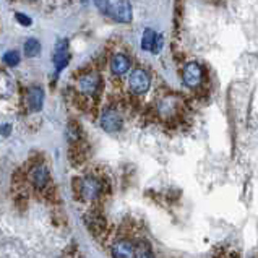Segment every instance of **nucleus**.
<instances>
[{
    "label": "nucleus",
    "mask_w": 258,
    "mask_h": 258,
    "mask_svg": "<svg viewBox=\"0 0 258 258\" xmlns=\"http://www.w3.org/2000/svg\"><path fill=\"white\" fill-rule=\"evenodd\" d=\"M109 15L115 21H119V23H130L132 17H134V12H132V5L128 0H119L114 5H110Z\"/></svg>",
    "instance_id": "6"
},
{
    "label": "nucleus",
    "mask_w": 258,
    "mask_h": 258,
    "mask_svg": "<svg viewBox=\"0 0 258 258\" xmlns=\"http://www.w3.org/2000/svg\"><path fill=\"white\" fill-rule=\"evenodd\" d=\"M20 54L17 52V50H9L5 55H4V62L9 65V67H17V65L20 63Z\"/></svg>",
    "instance_id": "16"
},
{
    "label": "nucleus",
    "mask_w": 258,
    "mask_h": 258,
    "mask_svg": "<svg viewBox=\"0 0 258 258\" xmlns=\"http://www.w3.org/2000/svg\"><path fill=\"white\" fill-rule=\"evenodd\" d=\"M135 258H156V256H154L151 247L148 245V242L140 240V242H137V255H135Z\"/></svg>",
    "instance_id": "15"
},
{
    "label": "nucleus",
    "mask_w": 258,
    "mask_h": 258,
    "mask_svg": "<svg viewBox=\"0 0 258 258\" xmlns=\"http://www.w3.org/2000/svg\"><path fill=\"white\" fill-rule=\"evenodd\" d=\"M25 55L26 57H36V55H39L41 52V44L38 39H34V38H29L26 42H25Z\"/></svg>",
    "instance_id": "14"
},
{
    "label": "nucleus",
    "mask_w": 258,
    "mask_h": 258,
    "mask_svg": "<svg viewBox=\"0 0 258 258\" xmlns=\"http://www.w3.org/2000/svg\"><path fill=\"white\" fill-rule=\"evenodd\" d=\"M99 123H101L102 130H106L107 134H117V132H120L123 127V119H122L119 110L109 107L101 114Z\"/></svg>",
    "instance_id": "3"
},
{
    "label": "nucleus",
    "mask_w": 258,
    "mask_h": 258,
    "mask_svg": "<svg viewBox=\"0 0 258 258\" xmlns=\"http://www.w3.org/2000/svg\"><path fill=\"white\" fill-rule=\"evenodd\" d=\"M54 65H55V72L60 73L69 63V41L67 39H60L57 42L55 50H54Z\"/></svg>",
    "instance_id": "8"
},
{
    "label": "nucleus",
    "mask_w": 258,
    "mask_h": 258,
    "mask_svg": "<svg viewBox=\"0 0 258 258\" xmlns=\"http://www.w3.org/2000/svg\"><path fill=\"white\" fill-rule=\"evenodd\" d=\"M151 86V77L150 73L145 69H135L132 70L130 77H128V90L134 94H145L148 93Z\"/></svg>",
    "instance_id": "2"
},
{
    "label": "nucleus",
    "mask_w": 258,
    "mask_h": 258,
    "mask_svg": "<svg viewBox=\"0 0 258 258\" xmlns=\"http://www.w3.org/2000/svg\"><path fill=\"white\" fill-rule=\"evenodd\" d=\"M99 86H101V78L98 73H86V75H83L82 78H80V82H78V88H80V91H82L83 94H96L99 90Z\"/></svg>",
    "instance_id": "9"
},
{
    "label": "nucleus",
    "mask_w": 258,
    "mask_h": 258,
    "mask_svg": "<svg viewBox=\"0 0 258 258\" xmlns=\"http://www.w3.org/2000/svg\"><path fill=\"white\" fill-rule=\"evenodd\" d=\"M13 93V80L4 70H0V98H9Z\"/></svg>",
    "instance_id": "12"
},
{
    "label": "nucleus",
    "mask_w": 258,
    "mask_h": 258,
    "mask_svg": "<svg viewBox=\"0 0 258 258\" xmlns=\"http://www.w3.org/2000/svg\"><path fill=\"white\" fill-rule=\"evenodd\" d=\"M15 18H17L18 23H21L23 26H31V23H33V20L29 17H26V15H23V13H17V15H15Z\"/></svg>",
    "instance_id": "20"
},
{
    "label": "nucleus",
    "mask_w": 258,
    "mask_h": 258,
    "mask_svg": "<svg viewBox=\"0 0 258 258\" xmlns=\"http://www.w3.org/2000/svg\"><path fill=\"white\" fill-rule=\"evenodd\" d=\"M10 130H12L10 125H2V127H0V134H2V135H9Z\"/></svg>",
    "instance_id": "21"
},
{
    "label": "nucleus",
    "mask_w": 258,
    "mask_h": 258,
    "mask_svg": "<svg viewBox=\"0 0 258 258\" xmlns=\"http://www.w3.org/2000/svg\"><path fill=\"white\" fill-rule=\"evenodd\" d=\"M182 80L188 88H198L203 82V67L198 62H188L182 72Z\"/></svg>",
    "instance_id": "4"
},
{
    "label": "nucleus",
    "mask_w": 258,
    "mask_h": 258,
    "mask_svg": "<svg viewBox=\"0 0 258 258\" xmlns=\"http://www.w3.org/2000/svg\"><path fill=\"white\" fill-rule=\"evenodd\" d=\"M94 5L101 13H109L110 10V0H94Z\"/></svg>",
    "instance_id": "18"
},
{
    "label": "nucleus",
    "mask_w": 258,
    "mask_h": 258,
    "mask_svg": "<svg viewBox=\"0 0 258 258\" xmlns=\"http://www.w3.org/2000/svg\"><path fill=\"white\" fill-rule=\"evenodd\" d=\"M75 187L78 190V197L83 198L86 202H93L96 198H99L102 194V183L99 179H96L93 175H86L83 179L75 180Z\"/></svg>",
    "instance_id": "1"
},
{
    "label": "nucleus",
    "mask_w": 258,
    "mask_h": 258,
    "mask_svg": "<svg viewBox=\"0 0 258 258\" xmlns=\"http://www.w3.org/2000/svg\"><path fill=\"white\" fill-rule=\"evenodd\" d=\"M67 138L70 140L72 143H77L80 140V128L77 127L75 123H70L67 128Z\"/></svg>",
    "instance_id": "17"
},
{
    "label": "nucleus",
    "mask_w": 258,
    "mask_h": 258,
    "mask_svg": "<svg viewBox=\"0 0 258 258\" xmlns=\"http://www.w3.org/2000/svg\"><path fill=\"white\" fill-rule=\"evenodd\" d=\"M130 70V58L125 54H115L110 58V72L115 77H122Z\"/></svg>",
    "instance_id": "11"
},
{
    "label": "nucleus",
    "mask_w": 258,
    "mask_h": 258,
    "mask_svg": "<svg viewBox=\"0 0 258 258\" xmlns=\"http://www.w3.org/2000/svg\"><path fill=\"white\" fill-rule=\"evenodd\" d=\"M112 258H135L137 255V242L130 239H119L110 247Z\"/></svg>",
    "instance_id": "5"
},
{
    "label": "nucleus",
    "mask_w": 258,
    "mask_h": 258,
    "mask_svg": "<svg viewBox=\"0 0 258 258\" xmlns=\"http://www.w3.org/2000/svg\"><path fill=\"white\" fill-rule=\"evenodd\" d=\"M26 104L28 109L31 112H38V110L42 109L44 104V91L41 86H33L29 88L28 93H26Z\"/></svg>",
    "instance_id": "10"
},
{
    "label": "nucleus",
    "mask_w": 258,
    "mask_h": 258,
    "mask_svg": "<svg viewBox=\"0 0 258 258\" xmlns=\"http://www.w3.org/2000/svg\"><path fill=\"white\" fill-rule=\"evenodd\" d=\"M154 41H156V33L153 29H145L143 36H142V49L143 50H148V52H153V47H154Z\"/></svg>",
    "instance_id": "13"
},
{
    "label": "nucleus",
    "mask_w": 258,
    "mask_h": 258,
    "mask_svg": "<svg viewBox=\"0 0 258 258\" xmlns=\"http://www.w3.org/2000/svg\"><path fill=\"white\" fill-rule=\"evenodd\" d=\"M29 179H31L33 185L38 190H44L49 183H50V175L46 166L42 164H36L31 167V172H29Z\"/></svg>",
    "instance_id": "7"
},
{
    "label": "nucleus",
    "mask_w": 258,
    "mask_h": 258,
    "mask_svg": "<svg viewBox=\"0 0 258 258\" xmlns=\"http://www.w3.org/2000/svg\"><path fill=\"white\" fill-rule=\"evenodd\" d=\"M163 44H164L163 34H156V41H154L153 54H159V52H161V49H163Z\"/></svg>",
    "instance_id": "19"
}]
</instances>
